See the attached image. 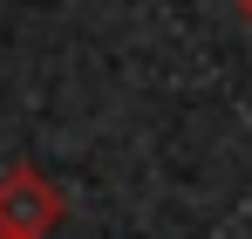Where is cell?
I'll list each match as a JSON object with an SVG mask.
<instances>
[{
  "label": "cell",
  "instance_id": "6da1fadb",
  "mask_svg": "<svg viewBox=\"0 0 252 239\" xmlns=\"http://www.w3.org/2000/svg\"><path fill=\"white\" fill-rule=\"evenodd\" d=\"M62 219H68V199H62L55 178H41L34 164H7V171H0V233L48 239Z\"/></svg>",
  "mask_w": 252,
  "mask_h": 239
},
{
  "label": "cell",
  "instance_id": "7a4b0ae2",
  "mask_svg": "<svg viewBox=\"0 0 252 239\" xmlns=\"http://www.w3.org/2000/svg\"><path fill=\"white\" fill-rule=\"evenodd\" d=\"M239 21H246V28H252V0H239Z\"/></svg>",
  "mask_w": 252,
  "mask_h": 239
},
{
  "label": "cell",
  "instance_id": "3957f363",
  "mask_svg": "<svg viewBox=\"0 0 252 239\" xmlns=\"http://www.w3.org/2000/svg\"><path fill=\"white\" fill-rule=\"evenodd\" d=\"M0 239H14V233H0Z\"/></svg>",
  "mask_w": 252,
  "mask_h": 239
}]
</instances>
